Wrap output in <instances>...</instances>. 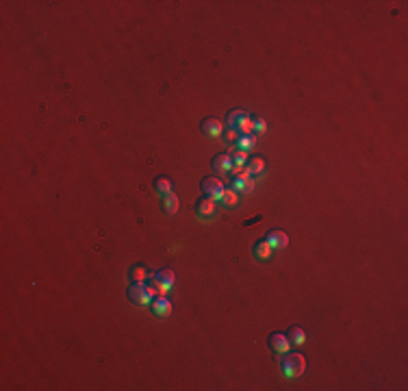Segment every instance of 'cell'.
<instances>
[{"label":"cell","mask_w":408,"mask_h":391,"mask_svg":"<svg viewBox=\"0 0 408 391\" xmlns=\"http://www.w3.org/2000/svg\"><path fill=\"white\" fill-rule=\"evenodd\" d=\"M280 367H283L287 378H297V376L304 374L306 359H304V354H300V352H285L283 359H280Z\"/></svg>","instance_id":"cell-1"},{"label":"cell","mask_w":408,"mask_h":391,"mask_svg":"<svg viewBox=\"0 0 408 391\" xmlns=\"http://www.w3.org/2000/svg\"><path fill=\"white\" fill-rule=\"evenodd\" d=\"M226 126L232 131H237L239 135H252V131H254L252 117L246 111H241V109H234V111L228 113V117H226Z\"/></svg>","instance_id":"cell-2"},{"label":"cell","mask_w":408,"mask_h":391,"mask_svg":"<svg viewBox=\"0 0 408 391\" xmlns=\"http://www.w3.org/2000/svg\"><path fill=\"white\" fill-rule=\"evenodd\" d=\"M200 187H202L204 196L213 198V200H222V196H224V185H222V180L217 176H204Z\"/></svg>","instance_id":"cell-3"},{"label":"cell","mask_w":408,"mask_h":391,"mask_svg":"<svg viewBox=\"0 0 408 391\" xmlns=\"http://www.w3.org/2000/svg\"><path fill=\"white\" fill-rule=\"evenodd\" d=\"M128 300L133 304H150L152 302V296H150V292L146 289V285H141V283H133L131 287H128Z\"/></svg>","instance_id":"cell-4"},{"label":"cell","mask_w":408,"mask_h":391,"mask_svg":"<svg viewBox=\"0 0 408 391\" xmlns=\"http://www.w3.org/2000/svg\"><path fill=\"white\" fill-rule=\"evenodd\" d=\"M230 189H234L237 194H250L252 189H254V180L250 178V172L243 170L239 176H234L230 183Z\"/></svg>","instance_id":"cell-5"},{"label":"cell","mask_w":408,"mask_h":391,"mask_svg":"<svg viewBox=\"0 0 408 391\" xmlns=\"http://www.w3.org/2000/svg\"><path fill=\"white\" fill-rule=\"evenodd\" d=\"M267 343H269V350L276 352V354H285V352H289V348H291L289 337H287L285 333H271Z\"/></svg>","instance_id":"cell-6"},{"label":"cell","mask_w":408,"mask_h":391,"mask_svg":"<svg viewBox=\"0 0 408 391\" xmlns=\"http://www.w3.org/2000/svg\"><path fill=\"white\" fill-rule=\"evenodd\" d=\"M226 126L222 124V120H217V117H206V120H202V133L208 135V137H220V135H224Z\"/></svg>","instance_id":"cell-7"},{"label":"cell","mask_w":408,"mask_h":391,"mask_svg":"<svg viewBox=\"0 0 408 391\" xmlns=\"http://www.w3.org/2000/svg\"><path fill=\"white\" fill-rule=\"evenodd\" d=\"M213 170L217 172V174H228V172L232 170V161H230V154L228 152H220L213 157Z\"/></svg>","instance_id":"cell-8"},{"label":"cell","mask_w":408,"mask_h":391,"mask_svg":"<svg viewBox=\"0 0 408 391\" xmlns=\"http://www.w3.org/2000/svg\"><path fill=\"white\" fill-rule=\"evenodd\" d=\"M265 241H267L274 250H283V248H287L289 237H287V235H285L283 231H269V233H267V237H265Z\"/></svg>","instance_id":"cell-9"},{"label":"cell","mask_w":408,"mask_h":391,"mask_svg":"<svg viewBox=\"0 0 408 391\" xmlns=\"http://www.w3.org/2000/svg\"><path fill=\"white\" fill-rule=\"evenodd\" d=\"M178 207H180V202H178V196L174 192H169V194H165V196L161 198V209L167 215H176L178 213Z\"/></svg>","instance_id":"cell-10"},{"label":"cell","mask_w":408,"mask_h":391,"mask_svg":"<svg viewBox=\"0 0 408 391\" xmlns=\"http://www.w3.org/2000/svg\"><path fill=\"white\" fill-rule=\"evenodd\" d=\"M196 213L198 217H213L215 213V200L213 198H200L196 204Z\"/></svg>","instance_id":"cell-11"},{"label":"cell","mask_w":408,"mask_h":391,"mask_svg":"<svg viewBox=\"0 0 408 391\" xmlns=\"http://www.w3.org/2000/svg\"><path fill=\"white\" fill-rule=\"evenodd\" d=\"M152 311L157 313V315H169L171 313V302L165 298V296H159V298H154L152 300Z\"/></svg>","instance_id":"cell-12"},{"label":"cell","mask_w":408,"mask_h":391,"mask_svg":"<svg viewBox=\"0 0 408 391\" xmlns=\"http://www.w3.org/2000/svg\"><path fill=\"white\" fill-rule=\"evenodd\" d=\"M154 276H157L163 294H165L167 289H171V285H174V280H176V276H174V272H171V270H161L159 274H154Z\"/></svg>","instance_id":"cell-13"},{"label":"cell","mask_w":408,"mask_h":391,"mask_svg":"<svg viewBox=\"0 0 408 391\" xmlns=\"http://www.w3.org/2000/svg\"><path fill=\"white\" fill-rule=\"evenodd\" d=\"M287 337H289V343L302 345L306 341V333H304V328H300V326H291L289 333H287Z\"/></svg>","instance_id":"cell-14"},{"label":"cell","mask_w":408,"mask_h":391,"mask_svg":"<svg viewBox=\"0 0 408 391\" xmlns=\"http://www.w3.org/2000/svg\"><path fill=\"white\" fill-rule=\"evenodd\" d=\"M271 252H274V248H271L267 241H259V243L254 245V257L261 259V261H267V259L271 257Z\"/></svg>","instance_id":"cell-15"},{"label":"cell","mask_w":408,"mask_h":391,"mask_svg":"<svg viewBox=\"0 0 408 391\" xmlns=\"http://www.w3.org/2000/svg\"><path fill=\"white\" fill-rule=\"evenodd\" d=\"M154 189H157L161 196H165L169 192H174V185H171V180L167 176H159L157 180H154Z\"/></svg>","instance_id":"cell-16"},{"label":"cell","mask_w":408,"mask_h":391,"mask_svg":"<svg viewBox=\"0 0 408 391\" xmlns=\"http://www.w3.org/2000/svg\"><path fill=\"white\" fill-rule=\"evenodd\" d=\"M246 170L250 172V174H259V172L265 170V159H263V157H252L246 163Z\"/></svg>","instance_id":"cell-17"},{"label":"cell","mask_w":408,"mask_h":391,"mask_svg":"<svg viewBox=\"0 0 408 391\" xmlns=\"http://www.w3.org/2000/svg\"><path fill=\"white\" fill-rule=\"evenodd\" d=\"M254 143H256V139H254V135H239V139H237V150H250V148H254Z\"/></svg>","instance_id":"cell-18"},{"label":"cell","mask_w":408,"mask_h":391,"mask_svg":"<svg viewBox=\"0 0 408 391\" xmlns=\"http://www.w3.org/2000/svg\"><path fill=\"white\" fill-rule=\"evenodd\" d=\"M146 278H150V276H148V272H146L143 265H133L131 267V280H133V283H143Z\"/></svg>","instance_id":"cell-19"},{"label":"cell","mask_w":408,"mask_h":391,"mask_svg":"<svg viewBox=\"0 0 408 391\" xmlns=\"http://www.w3.org/2000/svg\"><path fill=\"white\" fill-rule=\"evenodd\" d=\"M222 202H224L226 207H237V202H239V194L234 192V189H224Z\"/></svg>","instance_id":"cell-20"},{"label":"cell","mask_w":408,"mask_h":391,"mask_svg":"<svg viewBox=\"0 0 408 391\" xmlns=\"http://www.w3.org/2000/svg\"><path fill=\"white\" fill-rule=\"evenodd\" d=\"M224 137L228 139V143H237L239 133H237V131H232V129H228V131H224Z\"/></svg>","instance_id":"cell-21"},{"label":"cell","mask_w":408,"mask_h":391,"mask_svg":"<svg viewBox=\"0 0 408 391\" xmlns=\"http://www.w3.org/2000/svg\"><path fill=\"white\" fill-rule=\"evenodd\" d=\"M252 124H254V131L256 133H265V122L261 117H252Z\"/></svg>","instance_id":"cell-22"}]
</instances>
